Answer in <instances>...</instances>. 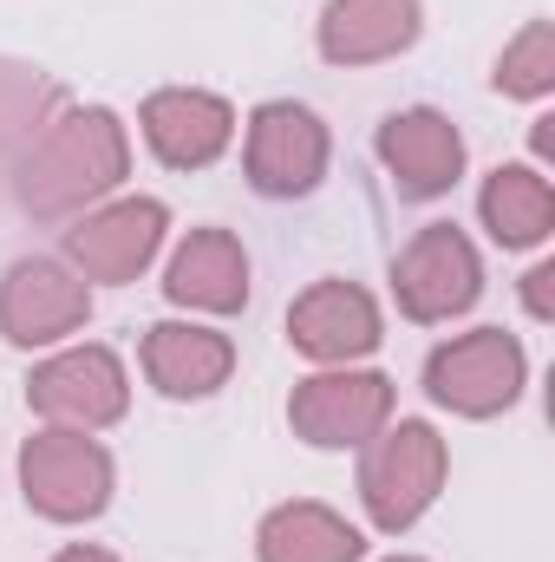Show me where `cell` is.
Returning a JSON list of instances; mask_svg holds the SVG:
<instances>
[{
  "label": "cell",
  "mask_w": 555,
  "mask_h": 562,
  "mask_svg": "<svg viewBox=\"0 0 555 562\" xmlns=\"http://www.w3.org/2000/svg\"><path fill=\"white\" fill-rule=\"evenodd\" d=\"M59 119V86L39 66L0 59V170H13Z\"/></svg>",
  "instance_id": "obj_19"
},
{
  "label": "cell",
  "mask_w": 555,
  "mask_h": 562,
  "mask_svg": "<svg viewBox=\"0 0 555 562\" xmlns=\"http://www.w3.org/2000/svg\"><path fill=\"white\" fill-rule=\"evenodd\" d=\"M523 307H530L536 321H555V262H536V269L523 276Z\"/></svg>",
  "instance_id": "obj_21"
},
{
  "label": "cell",
  "mask_w": 555,
  "mask_h": 562,
  "mask_svg": "<svg viewBox=\"0 0 555 562\" xmlns=\"http://www.w3.org/2000/svg\"><path fill=\"white\" fill-rule=\"evenodd\" d=\"M53 562H118L112 550H99V543H72V550H59Z\"/></svg>",
  "instance_id": "obj_22"
},
{
  "label": "cell",
  "mask_w": 555,
  "mask_h": 562,
  "mask_svg": "<svg viewBox=\"0 0 555 562\" xmlns=\"http://www.w3.org/2000/svg\"><path fill=\"white\" fill-rule=\"evenodd\" d=\"M424 26L418 0H327L320 7V59L327 66H380L399 59Z\"/></svg>",
  "instance_id": "obj_15"
},
{
  "label": "cell",
  "mask_w": 555,
  "mask_h": 562,
  "mask_svg": "<svg viewBox=\"0 0 555 562\" xmlns=\"http://www.w3.org/2000/svg\"><path fill=\"white\" fill-rule=\"evenodd\" d=\"M327 125L294 105V99H275L249 119V144H242V164H249V183L262 196H307L320 177H327Z\"/></svg>",
  "instance_id": "obj_10"
},
{
  "label": "cell",
  "mask_w": 555,
  "mask_h": 562,
  "mask_svg": "<svg viewBox=\"0 0 555 562\" xmlns=\"http://www.w3.org/2000/svg\"><path fill=\"white\" fill-rule=\"evenodd\" d=\"M144 144L170 164V170H209L229 144H236V112L229 99L216 92H196V86H170V92H150L138 112Z\"/></svg>",
  "instance_id": "obj_12"
},
{
  "label": "cell",
  "mask_w": 555,
  "mask_h": 562,
  "mask_svg": "<svg viewBox=\"0 0 555 562\" xmlns=\"http://www.w3.org/2000/svg\"><path fill=\"white\" fill-rule=\"evenodd\" d=\"M530 380V360H523V340L503 334V327H471L457 340H444L431 360H424V393L431 406L457 413V419H497L503 406H517Z\"/></svg>",
  "instance_id": "obj_4"
},
{
  "label": "cell",
  "mask_w": 555,
  "mask_h": 562,
  "mask_svg": "<svg viewBox=\"0 0 555 562\" xmlns=\"http://www.w3.org/2000/svg\"><path fill=\"white\" fill-rule=\"evenodd\" d=\"M393 562H418V557H393Z\"/></svg>",
  "instance_id": "obj_23"
},
{
  "label": "cell",
  "mask_w": 555,
  "mask_h": 562,
  "mask_svg": "<svg viewBox=\"0 0 555 562\" xmlns=\"http://www.w3.org/2000/svg\"><path fill=\"white\" fill-rule=\"evenodd\" d=\"M497 92L503 99H550L555 92V26L550 20H530L503 59H497Z\"/></svg>",
  "instance_id": "obj_20"
},
{
  "label": "cell",
  "mask_w": 555,
  "mask_h": 562,
  "mask_svg": "<svg viewBox=\"0 0 555 562\" xmlns=\"http://www.w3.org/2000/svg\"><path fill=\"white\" fill-rule=\"evenodd\" d=\"M360 451H366L360 458V504H366V517L386 537L412 530L418 517L438 504V491H444V471H451L444 438L424 419H399V425L386 419Z\"/></svg>",
  "instance_id": "obj_2"
},
{
  "label": "cell",
  "mask_w": 555,
  "mask_h": 562,
  "mask_svg": "<svg viewBox=\"0 0 555 562\" xmlns=\"http://www.w3.org/2000/svg\"><path fill=\"white\" fill-rule=\"evenodd\" d=\"M26 406L59 431H105V425L125 419L132 406V380H125V360L112 347H66L53 360L33 367L26 380Z\"/></svg>",
  "instance_id": "obj_5"
},
{
  "label": "cell",
  "mask_w": 555,
  "mask_h": 562,
  "mask_svg": "<svg viewBox=\"0 0 555 562\" xmlns=\"http://www.w3.org/2000/svg\"><path fill=\"white\" fill-rule=\"evenodd\" d=\"M287 340L320 367H353L380 347V301L360 281H314L287 307Z\"/></svg>",
  "instance_id": "obj_11"
},
{
  "label": "cell",
  "mask_w": 555,
  "mask_h": 562,
  "mask_svg": "<svg viewBox=\"0 0 555 562\" xmlns=\"http://www.w3.org/2000/svg\"><path fill=\"white\" fill-rule=\"evenodd\" d=\"M163 229H170V210L157 196H118L105 210H86L72 229H66V269L86 281H138L150 269V256L163 249Z\"/></svg>",
  "instance_id": "obj_7"
},
{
  "label": "cell",
  "mask_w": 555,
  "mask_h": 562,
  "mask_svg": "<svg viewBox=\"0 0 555 562\" xmlns=\"http://www.w3.org/2000/svg\"><path fill=\"white\" fill-rule=\"evenodd\" d=\"M132 170V138L118 125V112L86 105V112H59L46 125V138L13 164V190L26 216H86V203L112 196Z\"/></svg>",
  "instance_id": "obj_1"
},
{
  "label": "cell",
  "mask_w": 555,
  "mask_h": 562,
  "mask_svg": "<svg viewBox=\"0 0 555 562\" xmlns=\"http://www.w3.org/2000/svg\"><path fill=\"white\" fill-rule=\"evenodd\" d=\"M386 419H393V380L366 373V367H327V373L301 380L287 400V425L320 451H353Z\"/></svg>",
  "instance_id": "obj_8"
},
{
  "label": "cell",
  "mask_w": 555,
  "mask_h": 562,
  "mask_svg": "<svg viewBox=\"0 0 555 562\" xmlns=\"http://www.w3.org/2000/svg\"><path fill=\"white\" fill-rule=\"evenodd\" d=\"M477 210H484V229L503 249H536V243H550V229H555V190L536 164H497L484 177Z\"/></svg>",
  "instance_id": "obj_18"
},
{
  "label": "cell",
  "mask_w": 555,
  "mask_h": 562,
  "mask_svg": "<svg viewBox=\"0 0 555 562\" xmlns=\"http://www.w3.org/2000/svg\"><path fill=\"white\" fill-rule=\"evenodd\" d=\"M112 451L92 438V431H33L26 451H20V491H26V510L46 517V524H92L105 504H112Z\"/></svg>",
  "instance_id": "obj_3"
},
{
  "label": "cell",
  "mask_w": 555,
  "mask_h": 562,
  "mask_svg": "<svg viewBox=\"0 0 555 562\" xmlns=\"http://www.w3.org/2000/svg\"><path fill=\"white\" fill-rule=\"evenodd\" d=\"M256 557L262 562H360L366 557V537H360L340 510L301 497V504H281V510L262 517Z\"/></svg>",
  "instance_id": "obj_17"
},
{
  "label": "cell",
  "mask_w": 555,
  "mask_h": 562,
  "mask_svg": "<svg viewBox=\"0 0 555 562\" xmlns=\"http://www.w3.org/2000/svg\"><path fill=\"white\" fill-rule=\"evenodd\" d=\"M163 294L196 314H236L249 307V256L229 229H190L183 249L163 269Z\"/></svg>",
  "instance_id": "obj_16"
},
{
  "label": "cell",
  "mask_w": 555,
  "mask_h": 562,
  "mask_svg": "<svg viewBox=\"0 0 555 562\" xmlns=\"http://www.w3.org/2000/svg\"><path fill=\"white\" fill-rule=\"evenodd\" d=\"M144 373L163 400H209L216 386H229L236 373V347L216 327L196 321H157L144 334Z\"/></svg>",
  "instance_id": "obj_14"
},
{
  "label": "cell",
  "mask_w": 555,
  "mask_h": 562,
  "mask_svg": "<svg viewBox=\"0 0 555 562\" xmlns=\"http://www.w3.org/2000/svg\"><path fill=\"white\" fill-rule=\"evenodd\" d=\"M92 314V288L59 256H20L0 276V334L13 347H59Z\"/></svg>",
  "instance_id": "obj_9"
},
{
  "label": "cell",
  "mask_w": 555,
  "mask_h": 562,
  "mask_svg": "<svg viewBox=\"0 0 555 562\" xmlns=\"http://www.w3.org/2000/svg\"><path fill=\"white\" fill-rule=\"evenodd\" d=\"M380 164L393 170V183L406 196H444L457 177H464V138L444 112L431 105H412V112H393L380 125Z\"/></svg>",
  "instance_id": "obj_13"
},
{
  "label": "cell",
  "mask_w": 555,
  "mask_h": 562,
  "mask_svg": "<svg viewBox=\"0 0 555 562\" xmlns=\"http://www.w3.org/2000/svg\"><path fill=\"white\" fill-rule=\"evenodd\" d=\"M393 294H399V314L418 327L457 321L484 294V262H477L471 236L457 223H424L393 262Z\"/></svg>",
  "instance_id": "obj_6"
}]
</instances>
